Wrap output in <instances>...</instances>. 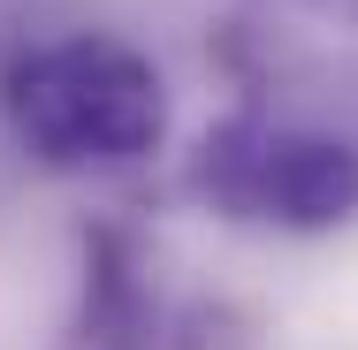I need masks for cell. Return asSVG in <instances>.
<instances>
[{"label": "cell", "instance_id": "1", "mask_svg": "<svg viewBox=\"0 0 358 350\" xmlns=\"http://www.w3.org/2000/svg\"><path fill=\"white\" fill-rule=\"evenodd\" d=\"M0 115L8 138L38 168H130L168 138V84L115 31H69L15 46L0 69Z\"/></svg>", "mask_w": 358, "mask_h": 350}, {"label": "cell", "instance_id": "3", "mask_svg": "<svg viewBox=\"0 0 358 350\" xmlns=\"http://www.w3.org/2000/svg\"><path fill=\"white\" fill-rule=\"evenodd\" d=\"M84 343L99 350H152L160 343V305L138 275L130 236L92 228L84 236Z\"/></svg>", "mask_w": 358, "mask_h": 350}, {"label": "cell", "instance_id": "2", "mask_svg": "<svg viewBox=\"0 0 358 350\" xmlns=\"http://www.w3.org/2000/svg\"><path fill=\"white\" fill-rule=\"evenodd\" d=\"M191 191L221 221L320 236V228H343L358 213V145L244 107V115H221L199 138Z\"/></svg>", "mask_w": 358, "mask_h": 350}]
</instances>
